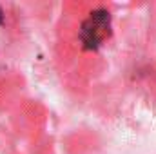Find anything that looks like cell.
<instances>
[{
  "instance_id": "6da1fadb",
  "label": "cell",
  "mask_w": 156,
  "mask_h": 154,
  "mask_svg": "<svg viewBox=\"0 0 156 154\" xmlns=\"http://www.w3.org/2000/svg\"><path fill=\"white\" fill-rule=\"evenodd\" d=\"M111 27V16L105 9H96L91 13V16L83 22L80 29V40L83 47L87 49H96L100 42L109 35Z\"/></svg>"
},
{
  "instance_id": "7a4b0ae2",
  "label": "cell",
  "mask_w": 156,
  "mask_h": 154,
  "mask_svg": "<svg viewBox=\"0 0 156 154\" xmlns=\"http://www.w3.org/2000/svg\"><path fill=\"white\" fill-rule=\"evenodd\" d=\"M4 22V13H2V9H0V24Z\"/></svg>"
}]
</instances>
